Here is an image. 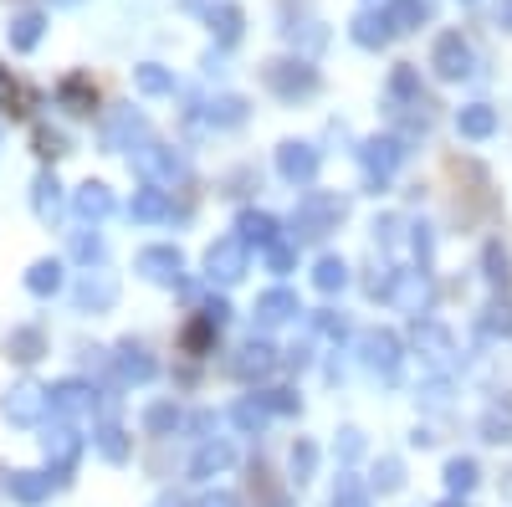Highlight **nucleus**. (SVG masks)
<instances>
[{
  "label": "nucleus",
  "mask_w": 512,
  "mask_h": 507,
  "mask_svg": "<svg viewBox=\"0 0 512 507\" xmlns=\"http://www.w3.org/2000/svg\"><path fill=\"white\" fill-rule=\"evenodd\" d=\"M210 26H216L221 41H236V36H241V11H236V6H221L216 16H210Z\"/></svg>",
  "instance_id": "13"
},
{
  "label": "nucleus",
  "mask_w": 512,
  "mask_h": 507,
  "mask_svg": "<svg viewBox=\"0 0 512 507\" xmlns=\"http://www.w3.org/2000/svg\"><path fill=\"white\" fill-rule=\"evenodd\" d=\"M236 420H241V426H262V420H267V410L246 400V405H236Z\"/></svg>",
  "instance_id": "22"
},
{
  "label": "nucleus",
  "mask_w": 512,
  "mask_h": 507,
  "mask_svg": "<svg viewBox=\"0 0 512 507\" xmlns=\"http://www.w3.org/2000/svg\"><path fill=\"white\" fill-rule=\"evenodd\" d=\"M256 313H262V323H282V318L297 313V298H292V292H267V298L256 303Z\"/></svg>",
  "instance_id": "8"
},
{
  "label": "nucleus",
  "mask_w": 512,
  "mask_h": 507,
  "mask_svg": "<svg viewBox=\"0 0 512 507\" xmlns=\"http://www.w3.org/2000/svg\"><path fill=\"white\" fill-rule=\"evenodd\" d=\"M313 461H318V451H313V446H297V451H292V472H297V482H308Z\"/></svg>",
  "instance_id": "20"
},
{
  "label": "nucleus",
  "mask_w": 512,
  "mask_h": 507,
  "mask_svg": "<svg viewBox=\"0 0 512 507\" xmlns=\"http://www.w3.org/2000/svg\"><path fill=\"white\" fill-rule=\"evenodd\" d=\"M62 6H72V0H62Z\"/></svg>",
  "instance_id": "27"
},
{
  "label": "nucleus",
  "mask_w": 512,
  "mask_h": 507,
  "mask_svg": "<svg viewBox=\"0 0 512 507\" xmlns=\"http://www.w3.org/2000/svg\"><path fill=\"white\" fill-rule=\"evenodd\" d=\"M267 82H272L282 98H297V93H313L318 88V77H313L308 62H272L267 67Z\"/></svg>",
  "instance_id": "3"
},
{
  "label": "nucleus",
  "mask_w": 512,
  "mask_h": 507,
  "mask_svg": "<svg viewBox=\"0 0 512 507\" xmlns=\"http://www.w3.org/2000/svg\"><path fill=\"white\" fill-rule=\"evenodd\" d=\"M267 262H272L277 272H287V267H292V251H287V246H272V251H267Z\"/></svg>",
  "instance_id": "24"
},
{
  "label": "nucleus",
  "mask_w": 512,
  "mask_h": 507,
  "mask_svg": "<svg viewBox=\"0 0 512 507\" xmlns=\"http://www.w3.org/2000/svg\"><path fill=\"white\" fill-rule=\"evenodd\" d=\"M379 487H400V461H379Z\"/></svg>",
  "instance_id": "23"
},
{
  "label": "nucleus",
  "mask_w": 512,
  "mask_h": 507,
  "mask_svg": "<svg viewBox=\"0 0 512 507\" xmlns=\"http://www.w3.org/2000/svg\"><path fill=\"white\" fill-rule=\"evenodd\" d=\"M400 26H395V16H390V6H384V11H359L354 16V41H359V47H384V41H390Z\"/></svg>",
  "instance_id": "4"
},
{
  "label": "nucleus",
  "mask_w": 512,
  "mask_h": 507,
  "mask_svg": "<svg viewBox=\"0 0 512 507\" xmlns=\"http://www.w3.org/2000/svg\"><path fill=\"white\" fill-rule=\"evenodd\" d=\"M205 507H236V497H226V492H221V497H210Z\"/></svg>",
  "instance_id": "26"
},
{
  "label": "nucleus",
  "mask_w": 512,
  "mask_h": 507,
  "mask_svg": "<svg viewBox=\"0 0 512 507\" xmlns=\"http://www.w3.org/2000/svg\"><path fill=\"white\" fill-rule=\"evenodd\" d=\"M395 303H405V308H420V303H425V282H420V272H405V277H400Z\"/></svg>",
  "instance_id": "12"
},
{
  "label": "nucleus",
  "mask_w": 512,
  "mask_h": 507,
  "mask_svg": "<svg viewBox=\"0 0 512 507\" xmlns=\"http://www.w3.org/2000/svg\"><path fill=\"white\" fill-rule=\"evenodd\" d=\"M333 507H364V487L359 482H338V492H333Z\"/></svg>",
  "instance_id": "18"
},
{
  "label": "nucleus",
  "mask_w": 512,
  "mask_h": 507,
  "mask_svg": "<svg viewBox=\"0 0 512 507\" xmlns=\"http://www.w3.org/2000/svg\"><path fill=\"white\" fill-rule=\"evenodd\" d=\"M446 507H456V502H446Z\"/></svg>",
  "instance_id": "28"
},
{
  "label": "nucleus",
  "mask_w": 512,
  "mask_h": 507,
  "mask_svg": "<svg viewBox=\"0 0 512 507\" xmlns=\"http://www.w3.org/2000/svg\"><path fill=\"white\" fill-rule=\"evenodd\" d=\"M497 26L512 31V0H497Z\"/></svg>",
  "instance_id": "25"
},
{
  "label": "nucleus",
  "mask_w": 512,
  "mask_h": 507,
  "mask_svg": "<svg viewBox=\"0 0 512 507\" xmlns=\"http://www.w3.org/2000/svg\"><path fill=\"white\" fill-rule=\"evenodd\" d=\"M344 282H349V267L338 262V257L318 262V287H323V292H333V287H344Z\"/></svg>",
  "instance_id": "14"
},
{
  "label": "nucleus",
  "mask_w": 512,
  "mask_h": 507,
  "mask_svg": "<svg viewBox=\"0 0 512 507\" xmlns=\"http://www.w3.org/2000/svg\"><path fill=\"white\" fill-rule=\"evenodd\" d=\"M205 267H210V277L236 282V277L246 272V241H241V236H226V241H216V246H210V257H205Z\"/></svg>",
  "instance_id": "2"
},
{
  "label": "nucleus",
  "mask_w": 512,
  "mask_h": 507,
  "mask_svg": "<svg viewBox=\"0 0 512 507\" xmlns=\"http://www.w3.org/2000/svg\"><path fill=\"white\" fill-rule=\"evenodd\" d=\"M144 267H154V277H175L180 257H175V251H144Z\"/></svg>",
  "instance_id": "15"
},
{
  "label": "nucleus",
  "mask_w": 512,
  "mask_h": 507,
  "mask_svg": "<svg viewBox=\"0 0 512 507\" xmlns=\"http://www.w3.org/2000/svg\"><path fill=\"white\" fill-rule=\"evenodd\" d=\"M36 36H41V16H21L16 21V47H31Z\"/></svg>",
  "instance_id": "21"
},
{
  "label": "nucleus",
  "mask_w": 512,
  "mask_h": 507,
  "mask_svg": "<svg viewBox=\"0 0 512 507\" xmlns=\"http://www.w3.org/2000/svg\"><path fill=\"white\" fill-rule=\"evenodd\" d=\"M364 164H369V175H390V169L400 164V144H369V154H364Z\"/></svg>",
  "instance_id": "10"
},
{
  "label": "nucleus",
  "mask_w": 512,
  "mask_h": 507,
  "mask_svg": "<svg viewBox=\"0 0 512 507\" xmlns=\"http://www.w3.org/2000/svg\"><path fill=\"white\" fill-rule=\"evenodd\" d=\"M267 369H272V349H267V344H246V349H241V359H236V374H241V379L267 374Z\"/></svg>",
  "instance_id": "9"
},
{
  "label": "nucleus",
  "mask_w": 512,
  "mask_h": 507,
  "mask_svg": "<svg viewBox=\"0 0 512 507\" xmlns=\"http://www.w3.org/2000/svg\"><path fill=\"white\" fill-rule=\"evenodd\" d=\"M431 67H436V77H446V82H456V77L472 72V47H466L461 31H441V36H436Z\"/></svg>",
  "instance_id": "1"
},
{
  "label": "nucleus",
  "mask_w": 512,
  "mask_h": 507,
  "mask_svg": "<svg viewBox=\"0 0 512 507\" xmlns=\"http://www.w3.org/2000/svg\"><path fill=\"white\" fill-rule=\"evenodd\" d=\"M446 477H451V492H466V487L477 482V467H472V461H451Z\"/></svg>",
  "instance_id": "16"
},
{
  "label": "nucleus",
  "mask_w": 512,
  "mask_h": 507,
  "mask_svg": "<svg viewBox=\"0 0 512 507\" xmlns=\"http://www.w3.org/2000/svg\"><path fill=\"white\" fill-rule=\"evenodd\" d=\"M364 359H369V369H379V374H395V364H400V344H395V338L390 333H369L364 338Z\"/></svg>",
  "instance_id": "6"
},
{
  "label": "nucleus",
  "mask_w": 512,
  "mask_h": 507,
  "mask_svg": "<svg viewBox=\"0 0 512 507\" xmlns=\"http://www.w3.org/2000/svg\"><path fill=\"white\" fill-rule=\"evenodd\" d=\"M456 129H461L466 139H487V134L497 129V113H492L487 103H472V108L456 113Z\"/></svg>",
  "instance_id": "7"
},
{
  "label": "nucleus",
  "mask_w": 512,
  "mask_h": 507,
  "mask_svg": "<svg viewBox=\"0 0 512 507\" xmlns=\"http://www.w3.org/2000/svg\"><path fill=\"white\" fill-rule=\"evenodd\" d=\"M139 88H144V93H169L175 82H169V72H159V67H144V72H139Z\"/></svg>",
  "instance_id": "19"
},
{
  "label": "nucleus",
  "mask_w": 512,
  "mask_h": 507,
  "mask_svg": "<svg viewBox=\"0 0 512 507\" xmlns=\"http://www.w3.org/2000/svg\"><path fill=\"white\" fill-rule=\"evenodd\" d=\"M210 467H216V472H221V467H231V451H226V446H205V451H200V461H195V472H210Z\"/></svg>",
  "instance_id": "17"
},
{
  "label": "nucleus",
  "mask_w": 512,
  "mask_h": 507,
  "mask_svg": "<svg viewBox=\"0 0 512 507\" xmlns=\"http://www.w3.org/2000/svg\"><path fill=\"white\" fill-rule=\"evenodd\" d=\"M241 241H262V246H272V216H241Z\"/></svg>",
  "instance_id": "11"
},
{
  "label": "nucleus",
  "mask_w": 512,
  "mask_h": 507,
  "mask_svg": "<svg viewBox=\"0 0 512 507\" xmlns=\"http://www.w3.org/2000/svg\"><path fill=\"white\" fill-rule=\"evenodd\" d=\"M277 169H282L287 180L308 185V180L318 175V154H313L308 144H282V154H277Z\"/></svg>",
  "instance_id": "5"
}]
</instances>
